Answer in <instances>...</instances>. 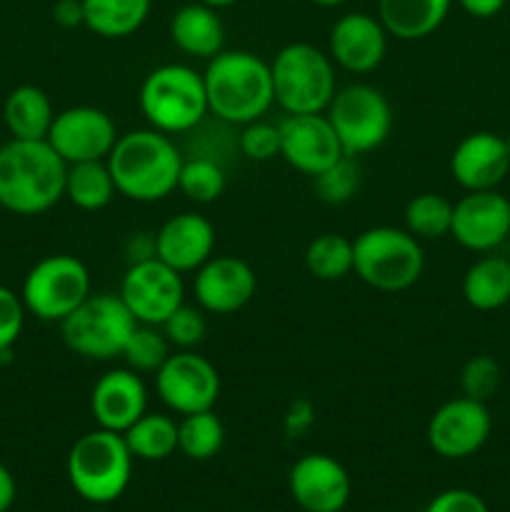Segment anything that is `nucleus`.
<instances>
[{
	"label": "nucleus",
	"mask_w": 510,
	"mask_h": 512,
	"mask_svg": "<svg viewBox=\"0 0 510 512\" xmlns=\"http://www.w3.org/2000/svg\"><path fill=\"white\" fill-rule=\"evenodd\" d=\"M200 3L210 5V8H215V10H220V8H228V5H235L238 0H200Z\"/></svg>",
	"instance_id": "a18cd8bd"
},
{
	"label": "nucleus",
	"mask_w": 510,
	"mask_h": 512,
	"mask_svg": "<svg viewBox=\"0 0 510 512\" xmlns=\"http://www.w3.org/2000/svg\"><path fill=\"white\" fill-rule=\"evenodd\" d=\"M138 103L150 128L165 135L188 133L210 113L203 73H195L183 63L150 70L140 85Z\"/></svg>",
	"instance_id": "39448f33"
},
{
	"label": "nucleus",
	"mask_w": 510,
	"mask_h": 512,
	"mask_svg": "<svg viewBox=\"0 0 510 512\" xmlns=\"http://www.w3.org/2000/svg\"><path fill=\"white\" fill-rule=\"evenodd\" d=\"M15 503V480L10 470L0 463V512H8Z\"/></svg>",
	"instance_id": "c03bdc74"
},
{
	"label": "nucleus",
	"mask_w": 510,
	"mask_h": 512,
	"mask_svg": "<svg viewBox=\"0 0 510 512\" xmlns=\"http://www.w3.org/2000/svg\"><path fill=\"white\" fill-rule=\"evenodd\" d=\"M25 325V303L18 293L0 285V353L18 343Z\"/></svg>",
	"instance_id": "58836bf2"
},
{
	"label": "nucleus",
	"mask_w": 510,
	"mask_h": 512,
	"mask_svg": "<svg viewBox=\"0 0 510 512\" xmlns=\"http://www.w3.org/2000/svg\"><path fill=\"white\" fill-rule=\"evenodd\" d=\"M500 383H503V373H500L498 360L490 355H473L460 370V393L478 403H488L490 398H495Z\"/></svg>",
	"instance_id": "c9c22d12"
},
{
	"label": "nucleus",
	"mask_w": 510,
	"mask_h": 512,
	"mask_svg": "<svg viewBox=\"0 0 510 512\" xmlns=\"http://www.w3.org/2000/svg\"><path fill=\"white\" fill-rule=\"evenodd\" d=\"M215 228L208 218L198 213H178L165 220L155 233V258L168 268L195 273L213 258Z\"/></svg>",
	"instance_id": "412c9836"
},
{
	"label": "nucleus",
	"mask_w": 510,
	"mask_h": 512,
	"mask_svg": "<svg viewBox=\"0 0 510 512\" xmlns=\"http://www.w3.org/2000/svg\"><path fill=\"white\" fill-rule=\"evenodd\" d=\"M90 295V273L75 255L55 253L38 260L23 280L25 310L45 323H60Z\"/></svg>",
	"instance_id": "9d476101"
},
{
	"label": "nucleus",
	"mask_w": 510,
	"mask_h": 512,
	"mask_svg": "<svg viewBox=\"0 0 510 512\" xmlns=\"http://www.w3.org/2000/svg\"><path fill=\"white\" fill-rule=\"evenodd\" d=\"M290 495L305 512H340L350 500V475L325 453L303 455L290 468Z\"/></svg>",
	"instance_id": "a211bd4d"
},
{
	"label": "nucleus",
	"mask_w": 510,
	"mask_h": 512,
	"mask_svg": "<svg viewBox=\"0 0 510 512\" xmlns=\"http://www.w3.org/2000/svg\"><path fill=\"white\" fill-rule=\"evenodd\" d=\"M225 443V428L213 410L183 415L178 423V450L190 460H210Z\"/></svg>",
	"instance_id": "7c9ffc66"
},
{
	"label": "nucleus",
	"mask_w": 510,
	"mask_h": 512,
	"mask_svg": "<svg viewBox=\"0 0 510 512\" xmlns=\"http://www.w3.org/2000/svg\"><path fill=\"white\" fill-rule=\"evenodd\" d=\"M45 140L68 165L88 163L108 158L118 140V128L105 110L95 105H75L55 113Z\"/></svg>",
	"instance_id": "4468645a"
},
{
	"label": "nucleus",
	"mask_w": 510,
	"mask_h": 512,
	"mask_svg": "<svg viewBox=\"0 0 510 512\" xmlns=\"http://www.w3.org/2000/svg\"><path fill=\"white\" fill-rule=\"evenodd\" d=\"M510 170L505 140L495 133H470L455 145L450 155V175L468 193L495 190Z\"/></svg>",
	"instance_id": "4be33fe9"
},
{
	"label": "nucleus",
	"mask_w": 510,
	"mask_h": 512,
	"mask_svg": "<svg viewBox=\"0 0 510 512\" xmlns=\"http://www.w3.org/2000/svg\"><path fill=\"white\" fill-rule=\"evenodd\" d=\"M85 28L108 40L128 38L143 28L150 0H83Z\"/></svg>",
	"instance_id": "bb28decb"
},
{
	"label": "nucleus",
	"mask_w": 510,
	"mask_h": 512,
	"mask_svg": "<svg viewBox=\"0 0 510 512\" xmlns=\"http://www.w3.org/2000/svg\"><path fill=\"white\" fill-rule=\"evenodd\" d=\"M160 400L178 415L213 410L220 398V375L215 365L193 350H178L155 373Z\"/></svg>",
	"instance_id": "f8f14e48"
},
{
	"label": "nucleus",
	"mask_w": 510,
	"mask_h": 512,
	"mask_svg": "<svg viewBox=\"0 0 510 512\" xmlns=\"http://www.w3.org/2000/svg\"><path fill=\"white\" fill-rule=\"evenodd\" d=\"M123 438L135 460L158 463L178 450V423L168 415L145 413L125 430Z\"/></svg>",
	"instance_id": "c85d7f7f"
},
{
	"label": "nucleus",
	"mask_w": 510,
	"mask_h": 512,
	"mask_svg": "<svg viewBox=\"0 0 510 512\" xmlns=\"http://www.w3.org/2000/svg\"><path fill=\"white\" fill-rule=\"evenodd\" d=\"M258 290L255 270L235 255H213L195 270L193 293L200 310L213 315H233L253 300Z\"/></svg>",
	"instance_id": "f3484780"
},
{
	"label": "nucleus",
	"mask_w": 510,
	"mask_h": 512,
	"mask_svg": "<svg viewBox=\"0 0 510 512\" xmlns=\"http://www.w3.org/2000/svg\"><path fill=\"white\" fill-rule=\"evenodd\" d=\"M458 3L468 15L485 20V18H493V15H498L500 10L505 8V3H508V0H458Z\"/></svg>",
	"instance_id": "37998d69"
},
{
	"label": "nucleus",
	"mask_w": 510,
	"mask_h": 512,
	"mask_svg": "<svg viewBox=\"0 0 510 512\" xmlns=\"http://www.w3.org/2000/svg\"><path fill=\"white\" fill-rule=\"evenodd\" d=\"M505 245H508V258H510V238H508V243H505Z\"/></svg>",
	"instance_id": "09e8293b"
},
{
	"label": "nucleus",
	"mask_w": 510,
	"mask_h": 512,
	"mask_svg": "<svg viewBox=\"0 0 510 512\" xmlns=\"http://www.w3.org/2000/svg\"><path fill=\"white\" fill-rule=\"evenodd\" d=\"M115 190L135 203H158L178 190L183 158L170 135L155 128L118 135L105 158Z\"/></svg>",
	"instance_id": "f257e3e1"
},
{
	"label": "nucleus",
	"mask_w": 510,
	"mask_h": 512,
	"mask_svg": "<svg viewBox=\"0 0 510 512\" xmlns=\"http://www.w3.org/2000/svg\"><path fill=\"white\" fill-rule=\"evenodd\" d=\"M208 110L230 125L260 120L275 103L270 63L250 50H220L203 73Z\"/></svg>",
	"instance_id": "7ed1b4c3"
},
{
	"label": "nucleus",
	"mask_w": 510,
	"mask_h": 512,
	"mask_svg": "<svg viewBox=\"0 0 510 512\" xmlns=\"http://www.w3.org/2000/svg\"><path fill=\"white\" fill-rule=\"evenodd\" d=\"M280 128V158L298 173L315 178L325 168L343 158L335 128L325 113L288 115L278 123Z\"/></svg>",
	"instance_id": "dca6fc26"
},
{
	"label": "nucleus",
	"mask_w": 510,
	"mask_h": 512,
	"mask_svg": "<svg viewBox=\"0 0 510 512\" xmlns=\"http://www.w3.org/2000/svg\"><path fill=\"white\" fill-rule=\"evenodd\" d=\"M53 20L60 28H78V25H85L83 0H58L53 5Z\"/></svg>",
	"instance_id": "79ce46f5"
},
{
	"label": "nucleus",
	"mask_w": 510,
	"mask_h": 512,
	"mask_svg": "<svg viewBox=\"0 0 510 512\" xmlns=\"http://www.w3.org/2000/svg\"><path fill=\"white\" fill-rule=\"evenodd\" d=\"M68 163L48 140L13 138L0 148V205L15 215H40L65 198Z\"/></svg>",
	"instance_id": "f03ea898"
},
{
	"label": "nucleus",
	"mask_w": 510,
	"mask_h": 512,
	"mask_svg": "<svg viewBox=\"0 0 510 512\" xmlns=\"http://www.w3.org/2000/svg\"><path fill=\"white\" fill-rule=\"evenodd\" d=\"M493 418L488 403H478L465 395L440 405L428 420V445L448 460H463L478 453L490 438Z\"/></svg>",
	"instance_id": "ddd939ff"
},
{
	"label": "nucleus",
	"mask_w": 510,
	"mask_h": 512,
	"mask_svg": "<svg viewBox=\"0 0 510 512\" xmlns=\"http://www.w3.org/2000/svg\"><path fill=\"white\" fill-rule=\"evenodd\" d=\"M453 0H378V18L398 40H423L445 23Z\"/></svg>",
	"instance_id": "b1692460"
},
{
	"label": "nucleus",
	"mask_w": 510,
	"mask_h": 512,
	"mask_svg": "<svg viewBox=\"0 0 510 512\" xmlns=\"http://www.w3.org/2000/svg\"><path fill=\"white\" fill-rule=\"evenodd\" d=\"M125 258H128V265L155 258V235L153 233L130 235L128 243H125Z\"/></svg>",
	"instance_id": "a19ab883"
},
{
	"label": "nucleus",
	"mask_w": 510,
	"mask_h": 512,
	"mask_svg": "<svg viewBox=\"0 0 510 512\" xmlns=\"http://www.w3.org/2000/svg\"><path fill=\"white\" fill-rule=\"evenodd\" d=\"M133 460L123 435L98 428L75 440L65 468L70 485L80 498L105 505L125 493L133 475Z\"/></svg>",
	"instance_id": "423d86ee"
},
{
	"label": "nucleus",
	"mask_w": 510,
	"mask_h": 512,
	"mask_svg": "<svg viewBox=\"0 0 510 512\" xmlns=\"http://www.w3.org/2000/svg\"><path fill=\"white\" fill-rule=\"evenodd\" d=\"M178 190L198 205H210L225 193V170L210 158L183 160Z\"/></svg>",
	"instance_id": "473e14b6"
},
{
	"label": "nucleus",
	"mask_w": 510,
	"mask_h": 512,
	"mask_svg": "<svg viewBox=\"0 0 510 512\" xmlns=\"http://www.w3.org/2000/svg\"><path fill=\"white\" fill-rule=\"evenodd\" d=\"M305 268L313 278L335 283L353 273V240L340 233H323L305 248Z\"/></svg>",
	"instance_id": "c756f323"
},
{
	"label": "nucleus",
	"mask_w": 510,
	"mask_h": 512,
	"mask_svg": "<svg viewBox=\"0 0 510 512\" xmlns=\"http://www.w3.org/2000/svg\"><path fill=\"white\" fill-rule=\"evenodd\" d=\"M160 330H163L170 345H175V348L180 350H193L195 345L203 343L208 325H205L203 313H200L198 308L183 303L163 325H160Z\"/></svg>",
	"instance_id": "e433bc0d"
},
{
	"label": "nucleus",
	"mask_w": 510,
	"mask_h": 512,
	"mask_svg": "<svg viewBox=\"0 0 510 512\" xmlns=\"http://www.w3.org/2000/svg\"><path fill=\"white\" fill-rule=\"evenodd\" d=\"M120 358L135 373H158L160 365L170 358V343L158 325H135Z\"/></svg>",
	"instance_id": "72a5a7b5"
},
{
	"label": "nucleus",
	"mask_w": 510,
	"mask_h": 512,
	"mask_svg": "<svg viewBox=\"0 0 510 512\" xmlns=\"http://www.w3.org/2000/svg\"><path fill=\"white\" fill-rule=\"evenodd\" d=\"M325 115L335 128L343 153L350 158L380 148L393 130V108L388 98L383 90L368 83H350L340 88Z\"/></svg>",
	"instance_id": "1a4fd4ad"
},
{
	"label": "nucleus",
	"mask_w": 510,
	"mask_h": 512,
	"mask_svg": "<svg viewBox=\"0 0 510 512\" xmlns=\"http://www.w3.org/2000/svg\"><path fill=\"white\" fill-rule=\"evenodd\" d=\"M450 235L473 253H493L510 238V200L498 190H475L453 203Z\"/></svg>",
	"instance_id": "2eb2a0df"
},
{
	"label": "nucleus",
	"mask_w": 510,
	"mask_h": 512,
	"mask_svg": "<svg viewBox=\"0 0 510 512\" xmlns=\"http://www.w3.org/2000/svg\"><path fill=\"white\" fill-rule=\"evenodd\" d=\"M463 298L475 310H500L510 303V258L488 255L475 260L463 278Z\"/></svg>",
	"instance_id": "a878e982"
},
{
	"label": "nucleus",
	"mask_w": 510,
	"mask_h": 512,
	"mask_svg": "<svg viewBox=\"0 0 510 512\" xmlns=\"http://www.w3.org/2000/svg\"><path fill=\"white\" fill-rule=\"evenodd\" d=\"M453 203L438 193H420L405 205V230L418 240H440L450 235Z\"/></svg>",
	"instance_id": "2f4dec72"
},
{
	"label": "nucleus",
	"mask_w": 510,
	"mask_h": 512,
	"mask_svg": "<svg viewBox=\"0 0 510 512\" xmlns=\"http://www.w3.org/2000/svg\"><path fill=\"white\" fill-rule=\"evenodd\" d=\"M170 38L175 48L190 58L210 60L225 50V28L218 10L205 3H188L170 20Z\"/></svg>",
	"instance_id": "5701e85b"
},
{
	"label": "nucleus",
	"mask_w": 510,
	"mask_h": 512,
	"mask_svg": "<svg viewBox=\"0 0 510 512\" xmlns=\"http://www.w3.org/2000/svg\"><path fill=\"white\" fill-rule=\"evenodd\" d=\"M275 103L288 115L325 113L338 93L335 63L310 43H290L270 63Z\"/></svg>",
	"instance_id": "0eeeda50"
},
{
	"label": "nucleus",
	"mask_w": 510,
	"mask_h": 512,
	"mask_svg": "<svg viewBox=\"0 0 510 512\" xmlns=\"http://www.w3.org/2000/svg\"><path fill=\"white\" fill-rule=\"evenodd\" d=\"M240 153L255 163H268L280 155V128L268 120H253L243 125L240 133Z\"/></svg>",
	"instance_id": "4c0bfd02"
},
{
	"label": "nucleus",
	"mask_w": 510,
	"mask_h": 512,
	"mask_svg": "<svg viewBox=\"0 0 510 512\" xmlns=\"http://www.w3.org/2000/svg\"><path fill=\"white\" fill-rule=\"evenodd\" d=\"M115 183L105 160H88V163L68 165L65 175V198L80 210H103L115 198Z\"/></svg>",
	"instance_id": "cd10ccee"
},
{
	"label": "nucleus",
	"mask_w": 510,
	"mask_h": 512,
	"mask_svg": "<svg viewBox=\"0 0 510 512\" xmlns=\"http://www.w3.org/2000/svg\"><path fill=\"white\" fill-rule=\"evenodd\" d=\"M135 325L138 320L130 315L120 295L90 293L68 318L60 320V335L75 355L105 363L123 355Z\"/></svg>",
	"instance_id": "6e6552de"
},
{
	"label": "nucleus",
	"mask_w": 510,
	"mask_h": 512,
	"mask_svg": "<svg viewBox=\"0 0 510 512\" xmlns=\"http://www.w3.org/2000/svg\"><path fill=\"white\" fill-rule=\"evenodd\" d=\"M90 413L103 430L123 435L148 413V390L143 378L130 368H115L100 375L90 393Z\"/></svg>",
	"instance_id": "aec40b11"
},
{
	"label": "nucleus",
	"mask_w": 510,
	"mask_h": 512,
	"mask_svg": "<svg viewBox=\"0 0 510 512\" xmlns=\"http://www.w3.org/2000/svg\"><path fill=\"white\" fill-rule=\"evenodd\" d=\"M3 120L18 140H45L55 120L53 103L38 85H18L3 105Z\"/></svg>",
	"instance_id": "393cba45"
},
{
	"label": "nucleus",
	"mask_w": 510,
	"mask_h": 512,
	"mask_svg": "<svg viewBox=\"0 0 510 512\" xmlns=\"http://www.w3.org/2000/svg\"><path fill=\"white\" fill-rule=\"evenodd\" d=\"M310 3L320 5V8H335V5H343L348 3V0H310Z\"/></svg>",
	"instance_id": "49530a36"
},
{
	"label": "nucleus",
	"mask_w": 510,
	"mask_h": 512,
	"mask_svg": "<svg viewBox=\"0 0 510 512\" xmlns=\"http://www.w3.org/2000/svg\"><path fill=\"white\" fill-rule=\"evenodd\" d=\"M315 195H318L323 203L340 205L348 203L360 188V168L355 163V158L343 155L340 160H335L330 168H325L323 173H318L313 178Z\"/></svg>",
	"instance_id": "f704fd0d"
},
{
	"label": "nucleus",
	"mask_w": 510,
	"mask_h": 512,
	"mask_svg": "<svg viewBox=\"0 0 510 512\" xmlns=\"http://www.w3.org/2000/svg\"><path fill=\"white\" fill-rule=\"evenodd\" d=\"M425 512H490L485 500L480 495H475L473 490L453 488L445 490V493L435 495L430 500V505Z\"/></svg>",
	"instance_id": "ea45409f"
},
{
	"label": "nucleus",
	"mask_w": 510,
	"mask_h": 512,
	"mask_svg": "<svg viewBox=\"0 0 510 512\" xmlns=\"http://www.w3.org/2000/svg\"><path fill=\"white\" fill-rule=\"evenodd\" d=\"M330 58L355 75L373 73L388 53V30L380 18L368 13H348L330 28Z\"/></svg>",
	"instance_id": "6ab92c4d"
},
{
	"label": "nucleus",
	"mask_w": 510,
	"mask_h": 512,
	"mask_svg": "<svg viewBox=\"0 0 510 512\" xmlns=\"http://www.w3.org/2000/svg\"><path fill=\"white\" fill-rule=\"evenodd\" d=\"M120 300L140 325H163L185 303L183 275L163 260L133 263L120 280Z\"/></svg>",
	"instance_id": "9b49d317"
},
{
	"label": "nucleus",
	"mask_w": 510,
	"mask_h": 512,
	"mask_svg": "<svg viewBox=\"0 0 510 512\" xmlns=\"http://www.w3.org/2000/svg\"><path fill=\"white\" fill-rule=\"evenodd\" d=\"M423 270V245L408 230L375 225L353 240V273L380 293L413 288Z\"/></svg>",
	"instance_id": "20e7f679"
},
{
	"label": "nucleus",
	"mask_w": 510,
	"mask_h": 512,
	"mask_svg": "<svg viewBox=\"0 0 510 512\" xmlns=\"http://www.w3.org/2000/svg\"><path fill=\"white\" fill-rule=\"evenodd\" d=\"M503 140H505V148H508V155H510V133H508V135H505V138H503Z\"/></svg>",
	"instance_id": "de8ad7c7"
}]
</instances>
